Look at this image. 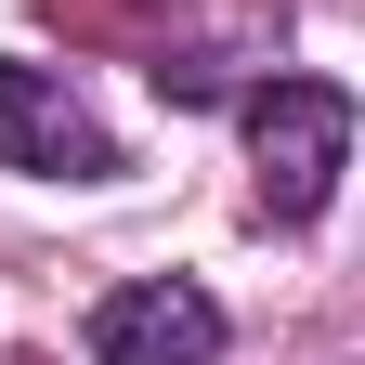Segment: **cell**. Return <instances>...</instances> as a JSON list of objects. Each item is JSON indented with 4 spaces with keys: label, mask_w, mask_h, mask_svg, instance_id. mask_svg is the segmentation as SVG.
Segmentation results:
<instances>
[{
    "label": "cell",
    "mask_w": 365,
    "mask_h": 365,
    "mask_svg": "<svg viewBox=\"0 0 365 365\" xmlns=\"http://www.w3.org/2000/svg\"><path fill=\"white\" fill-rule=\"evenodd\" d=\"M248 196H261V222H327V196H339V170H352V91L339 78H261L248 91Z\"/></svg>",
    "instance_id": "cell-1"
},
{
    "label": "cell",
    "mask_w": 365,
    "mask_h": 365,
    "mask_svg": "<svg viewBox=\"0 0 365 365\" xmlns=\"http://www.w3.org/2000/svg\"><path fill=\"white\" fill-rule=\"evenodd\" d=\"M0 170H26V182H118V144L66 91V66H14L0 53Z\"/></svg>",
    "instance_id": "cell-2"
},
{
    "label": "cell",
    "mask_w": 365,
    "mask_h": 365,
    "mask_svg": "<svg viewBox=\"0 0 365 365\" xmlns=\"http://www.w3.org/2000/svg\"><path fill=\"white\" fill-rule=\"evenodd\" d=\"M222 352V300L196 274H130L91 300V365H209Z\"/></svg>",
    "instance_id": "cell-3"
},
{
    "label": "cell",
    "mask_w": 365,
    "mask_h": 365,
    "mask_svg": "<svg viewBox=\"0 0 365 365\" xmlns=\"http://www.w3.org/2000/svg\"><path fill=\"white\" fill-rule=\"evenodd\" d=\"M53 26H144V14H170V0H39Z\"/></svg>",
    "instance_id": "cell-4"
}]
</instances>
